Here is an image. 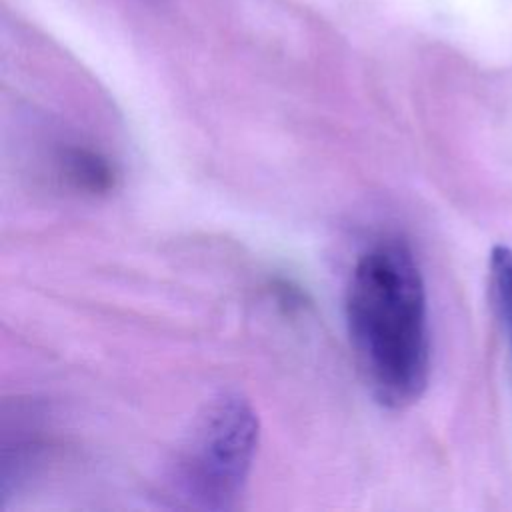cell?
I'll return each instance as SVG.
<instances>
[{
    "label": "cell",
    "instance_id": "obj_4",
    "mask_svg": "<svg viewBox=\"0 0 512 512\" xmlns=\"http://www.w3.org/2000/svg\"><path fill=\"white\" fill-rule=\"evenodd\" d=\"M488 290L492 308L512 350V248H492L488 260Z\"/></svg>",
    "mask_w": 512,
    "mask_h": 512
},
{
    "label": "cell",
    "instance_id": "obj_3",
    "mask_svg": "<svg viewBox=\"0 0 512 512\" xmlns=\"http://www.w3.org/2000/svg\"><path fill=\"white\" fill-rule=\"evenodd\" d=\"M54 168L60 182L84 196H106L118 184L114 162L100 150L66 142L54 150Z\"/></svg>",
    "mask_w": 512,
    "mask_h": 512
},
{
    "label": "cell",
    "instance_id": "obj_2",
    "mask_svg": "<svg viewBox=\"0 0 512 512\" xmlns=\"http://www.w3.org/2000/svg\"><path fill=\"white\" fill-rule=\"evenodd\" d=\"M260 422L238 392H222L198 414L178 446L164 480L174 506L234 510L248 486L258 450Z\"/></svg>",
    "mask_w": 512,
    "mask_h": 512
},
{
    "label": "cell",
    "instance_id": "obj_1",
    "mask_svg": "<svg viewBox=\"0 0 512 512\" xmlns=\"http://www.w3.org/2000/svg\"><path fill=\"white\" fill-rule=\"evenodd\" d=\"M344 312L358 370L376 402L392 410L418 402L432 348L426 284L406 240L380 238L356 258Z\"/></svg>",
    "mask_w": 512,
    "mask_h": 512
}]
</instances>
